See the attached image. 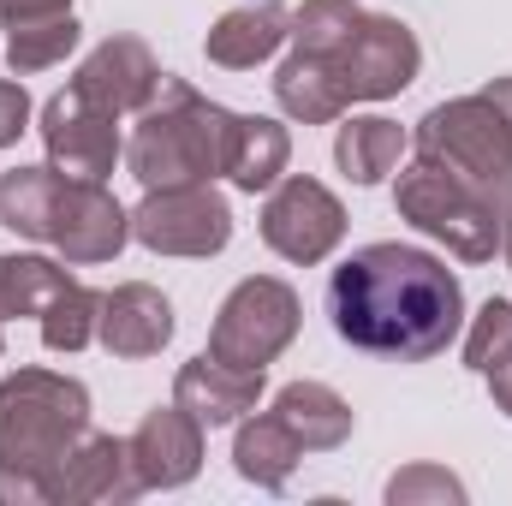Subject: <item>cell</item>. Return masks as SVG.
Instances as JSON below:
<instances>
[{"instance_id": "6da1fadb", "label": "cell", "mask_w": 512, "mask_h": 506, "mask_svg": "<svg viewBox=\"0 0 512 506\" xmlns=\"http://www.w3.org/2000/svg\"><path fill=\"white\" fill-rule=\"evenodd\" d=\"M334 334L358 352L423 364L465 328V286L441 256L417 245H364L328 280Z\"/></svg>"}, {"instance_id": "7a4b0ae2", "label": "cell", "mask_w": 512, "mask_h": 506, "mask_svg": "<svg viewBox=\"0 0 512 506\" xmlns=\"http://www.w3.org/2000/svg\"><path fill=\"white\" fill-rule=\"evenodd\" d=\"M0 221L18 239H42L66 262H114L131 239V215L102 191V179H72L60 167L0 173Z\"/></svg>"}, {"instance_id": "3957f363", "label": "cell", "mask_w": 512, "mask_h": 506, "mask_svg": "<svg viewBox=\"0 0 512 506\" xmlns=\"http://www.w3.org/2000/svg\"><path fill=\"white\" fill-rule=\"evenodd\" d=\"M227 131L233 114L209 96H197L185 78H161L155 102L143 108V120L126 143V167L143 191H167V185H209L215 173H227Z\"/></svg>"}, {"instance_id": "277c9868", "label": "cell", "mask_w": 512, "mask_h": 506, "mask_svg": "<svg viewBox=\"0 0 512 506\" xmlns=\"http://www.w3.org/2000/svg\"><path fill=\"white\" fill-rule=\"evenodd\" d=\"M84 435H90L84 381L60 370H18L0 381V471H24L48 489Z\"/></svg>"}, {"instance_id": "5b68a950", "label": "cell", "mask_w": 512, "mask_h": 506, "mask_svg": "<svg viewBox=\"0 0 512 506\" xmlns=\"http://www.w3.org/2000/svg\"><path fill=\"white\" fill-rule=\"evenodd\" d=\"M417 155L453 167L471 185H489L512 209V78L429 108L417 120Z\"/></svg>"}, {"instance_id": "8992f818", "label": "cell", "mask_w": 512, "mask_h": 506, "mask_svg": "<svg viewBox=\"0 0 512 506\" xmlns=\"http://www.w3.org/2000/svg\"><path fill=\"white\" fill-rule=\"evenodd\" d=\"M393 203H399V215H405L417 233L441 239L447 251L465 256V262H489V256L501 251L507 203H501L489 185H471V179H459V173L441 167V161H423V155H417V161L399 173Z\"/></svg>"}, {"instance_id": "52a82bcc", "label": "cell", "mask_w": 512, "mask_h": 506, "mask_svg": "<svg viewBox=\"0 0 512 506\" xmlns=\"http://www.w3.org/2000/svg\"><path fill=\"white\" fill-rule=\"evenodd\" d=\"M298 340V292L286 280L251 274L227 292L215 328H209V358L233 364V370H268L286 346Z\"/></svg>"}, {"instance_id": "ba28073f", "label": "cell", "mask_w": 512, "mask_h": 506, "mask_svg": "<svg viewBox=\"0 0 512 506\" xmlns=\"http://www.w3.org/2000/svg\"><path fill=\"white\" fill-rule=\"evenodd\" d=\"M131 239L161 256H215L233 239V209L215 185L143 191V203L131 209Z\"/></svg>"}, {"instance_id": "9c48e42d", "label": "cell", "mask_w": 512, "mask_h": 506, "mask_svg": "<svg viewBox=\"0 0 512 506\" xmlns=\"http://www.w3.org/2000/svg\"><path fill=\"white\" fill-rule=\"evenodd\" d=\"M328 66H334V78L346 84L352 102H382V96H399L417 78L423 48H417V36L399 18L364 12L358 30L340 42V54H328Z\"/></svg>"}, {"instance_id": "30bf717a", "label": "cell", "mask_w": 512, "mask_h": 506, "mask_svg": "<svg viewBox=\"0 0 512 506\" xmlns=\"http://www.w3.org/2000/svg\"><path fill=\"white\" fill-rule=\"evenodd\" d=\"M262 239H268V251L286 256V262H322L346 239V209H340V197L328 185L292 173L262 203Z\"/></svg>"}, {"instance_id": "8fae6325", "label": "cell", "mask_w": 512, "mask_h": 506, "mask_svg": "<svg viewBox=\"0 0 512 506\" xmlns=\"http://www.w3.org/2000/svg\"><path fill=\"white\" fill-rule=\"evenodd\" d=\"M42 143H48V167L72 179H108L120 161V114H102L84 96L60 90L42 108Z\"/></svg>"}, {"instance_id": "7c38bea8", "label": "cell", "mask_w": 512, "mask_h": 506, "mask_svg": "<svg viewBox=\"0 0 512 506\" xmlns=\"http://www.w3.org/2000/svg\"><path fill=\"white\" fill-rule=\"evenodd\" d=\"M161 60L149 54V42L137 36H108L102 48H90V60L78 66V78L66 84L72 96H84L102 114H143L161 90Z\"/></svg>"}, {"instance_id": "4fadbf2b", "label": "cell", "mask_w": 512, "mask_h": 506, "mask_svg": "<svg viewBox=\"0 0 512 506\" xmlns=\"http://www.w3.org/2000/svg\"><path fill=\"white\" fill-rule=\"evenodd\" d=\"M203 465V423L185 405H155L131 435V471L143 489H185Z\"/></svg>"}, {"instance_id": "5bb4252c", "label": "cell", "mask_w": 512, "mask_h": 506, "mask_svg": "<svg viewBox=\"0 0 512 506\" xmlns=\"http://www.w3.org/2000/svg\"><path fill=\"white\" fill-rule=\"evenodd\" d=\"M96 340L114 352V358H155L167 340H173V304L143 286L126 280L114 292H102V310H96Z\"/></svg>"}, {"instance_id": "9a60e30c", "label": "cell", "mask_w": 512, "mask_h": 506, "mask_svg": "<svg viewBox=\"0 0 512 506\" xmlns=\"http://www.w3.org/2000/svg\"><path fill=\"white\" fill-rule=\"evenodd\" d=\"M131 495H143V483H137V471H131V441L120 435H84L72 453H66V465L54 471V483H48V501H131Z\"/></svg>"}, {"instance_id": "2e32d148", "label": "cell", "mask_w": 512, "mask_h": 506, "mask_svg": "<svg viewBox=\"0 0 512 506\" xmlns=\"http://www.w3.org/2000/svg\"><path fill=\"white\" fill-rule=\"evenodd\" d=\"M256 399H262V376L256 370H233L221 358H191L179 381H173V405H185L203 429H221V423H239L251 417Z\"/></svg>"}, {"instance_id": "e0dca14e", "label": "cell", "mask_w": 512, "mask_h": 506, "mask_svg": "<svg viewBox=\"0 0 512 506\" xmlns=\"http://www.w3.org/2000/svg\"><path fill=\"white\" fill-rule=\"evenodd\" d=\"M286 36H292V12L274 6V0H262V6L227 12V18L203 36V54H209L215 66H227V72H251L256 60H268Z\"/></svg>"}, {"instance_id": "ac0fdd59", "label": "cell", "mask_w": 512, "mask_h": 506, "mask_svg": "<svg viewBox=\"0 0 512 506\" xmlns=\"http://www.w3.org/2000/svg\"><path fill=\"white\" fill-rule=\"evenodd\" d=\"M268 411L298 435L304 453H334V447L352 435V405H346L334 387H322V381H286Z\"/></svg>"}, {"instance_id": "d6986e66", "label": "cell", "mask_w": 512, "mask_h": 506, "mask_svg": "<svg viewBox=\"0 0 512 506\" xmlns=\"http://www.w3.org/2000/svg\"><path fill=\"white\" fill-rule=\"evenodd\" d=\"M298 459H304V447H298V435H292L274 411H251V417H239L233 465H239L245 483H256V489H286L292 471H298Z\"/></svg>"}, {"instance_id": "ffe728a7", "label": "cell", "mask_w": 512, "mask_h": 506, "mask_svg": "<svg viewBox=\"0 0 512 506\" xmlns=\"http://www.w3.org/2000/svg\"><path fill=\"white\" fill-rule=\"evenodd\" d=\"M286 161H292L286 126L256 120V114H233V131H227V179H233L239 191H268V185H280Z\"/></svg>"}, {"instance_id": "44dd1931", "label": "cell", "mask_w": 512, "mask_h": 506, "mask_svg": "<svg viewBox=\"0 0 512 506\" xmlns=\"http://www.w3.org/2000/svg\"><path fill=\"white\" fill-rule=\"evenodd\" d=\"M274 102L292 114V120H304V126H328V120H340L346 114V84L334 78V66L328 60H316V54H298L292 48V60L274 72Z\"/></svg>"}, {"instance_id": "7402d4cb", "label": "cell", "mask_w": 512, "mask_h": 506, "mask_svg": "<svg viewBox=\"0 0 512 506\" xmlns=\"http://www.w3.org/2000/svg\"><path fill=\"white\" fill-rule=\"evenodd\" d=\"M399 155H405V131L382 120V114H370V120H346L340 137H334V161H340V173L352 179V185H376L387 179L393 167H399Z\"/></svg>"}, {"instance_id": "603a6c76", "label": "cell", "mask_w": 512, "mask_h": 506, "mask_svg": "<svg viewBox=\"0 0 512 506\" xmlns=\"http://www.w3.org/2000/svg\"><path fill=\"white\" fill-rule=\"evenodd\" d=\"M66 280L72 274L48 256H0V322L6 316H42Z\"/></svg>"}, {"instance_id": "cb8c5ba5", "label": "cell", "mask_w": 512, "mask_h": 506, "mask_svg": "<svg viewBox=\"0 0 512 506\" xmlns=\"http://www.w3.org/2000/svg\"><path fill=\"white\" fill-rule=\"evenodd\" d=\"M96 310H102V292H90L84 280H66L48 298V310L36 316L42 322V346L48 352H84L96 340Z\"/></svg>"}, {"instance_id": "d4e9b609", "label": "cell", "mask_w": 512, "mask_h": 506, "mask_svg": "<svg viewBox=\"0 0 512 506\" xmlns=\"http://www.w3.org/2000/svg\"><path fill=\"white\" fill-rule=\"evenodd\" d=\"M6 60L12 72H48L60 66L72 48H78V18L72 12H54V18H30V24H6Z\"/></svg>"}, {"instance_id": "484cf974", "label": "cell", "mask_w": 512, "mask_h": 506, "mask_svg": "<svg viewBox=\"0 0 512 506\" xmlns=\"http://www.w3.org/2000/svg\"><path fill=\"white\" fill-rule=\"evenodd\" d=\"M358 18H364V12H358L352 0H304V6L292 12V48L328 60V54H340V42L358 30Z\"/></svg>"}, {"instance_id": "4316f807", "label": "cell", "mask_w": 512, "mask_h": 506, "mask_svg": "<svg viewBox=\"0 0 512 506\" xmlns=\"http://www.w3.org/2000/svg\"><path fill=\"white\" fill-rule=\"evenodd\" d=\"M501 358H512V304L507 298H489V304L477 310L471 334H465V364L489 376Z\"/></svg>"}, {"instance_id": "83f0119b", "label": "cell", "mask_w": 512, "mask_h": 506, "mask_svg": "<svg viewBox=\"0 0 512 506\" xmlns=\"http://www.w3.org/2000/svg\"><path fill=\"white\" fill-rule=\"evenodd\" d=\"M423 501H465V483L441 465H405L387 483V506H423Z\"/></svg>"}, {"instance_id": "f1b7e54d", "label": "cell", "mask_w": 512, "mask_h": 506, "mask_svg": "<svg viewBox=\"0 0 512 506\" xmlns=\"http://www.w3.org/2000/svg\"><path fill=\"white\" fill-rule=\"evenodd\" d=\"M24 126H30V96H24V84L0 78V149L18 143V131Z\"/></svg>"}, {"instance_id": "f546056e", "label": "cell", "mask_w": 512, "mask_h": 506, "mask_svg": "<svg viewBox=\"0 0 512 506\" xmlns=\"http://www.w3.org/2000/svg\"><path fill=\"white\" fill-rule=\"evenodd\" d=\"M54 12H72V0H0L6 24H30V18H54Z\"/></svg>"}, {"instance_id": "4dcf8cb0", "label": "cell", "mask_w": 512, "mask_h": 506, "mask_svg": "<svg viewBox=\"0 0 512 506\" xmlns=\"http://www.w3.org/2000/svg\"><path fill=\"white\" fill-rule=\"evenodd\" d=\"M0 501L36 506V501H48V489H42L36 477H24V471H0Z\"/></svg>"}, {"instance_id": "1f68e13d", "label": "cell", "mask_w": 512, "mask_h": 506, "mask_svg": "<svg viewBox=\"0 0 512 506\" xmlns=\"http://www.w3.org/2000/svg\"><path fill=\"white\" fill-rule=\"evenodd\" d=\"M489 393H495V405L512 417V358H501V364L489 370Z\"/></svg>"}, {"instance_id": "d6a6232c", "label": "cell", "mask_w": 512, "mask_h": 506, "mask_svg": "<svg viewBox=\"0 0 512 506\" xmlns=\"http://www.w3.org/2000/svg\"><path fill=\"white\" fill-rule=\"evenodd\" d=\"M501 251H507V262H512V209H507V227H501Z\"/></svg>"}]
</instances>
